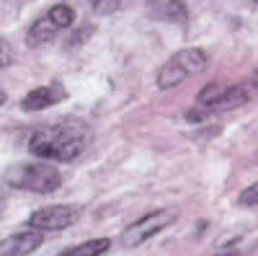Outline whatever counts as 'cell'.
I'll return each instance as SVG.
<instances>
[{"mask_svg":"<svg viewBox=\"0 0 258 256\" xmlns=\"http://www.w3.org/2000/svg\"><path fill=\"white\" fill-rule=\"evenodd\" d=\"M109 248H111V241H109V238H93V241L78 243V246H73V248H64V251L57 253V256H103Z\"/></svg>","mask_w":258,"mask_h":256,"instance_id":"obj_11","label":"cell"},{"mask_svg":"<svg viewBox=\"0 0 258 256\" xmlns=\"http://www.w3.org/2000/svg\"><path fill=\"white\" fill-rule=\"evenodd\" d=\"M178 218L176 210H155L150 215L135 220L124 233H121V246L124 248H135V246H142L145 241H150L153 236H158L160 230H165L168 225H173Z\"/></svg>","mask_w":258,"mask_h":256,"instance_id":"obj_5","label":"cell"},{"mask_svg":"<svg viewBox=\"0 0 258 256\" xmlns=\"http://www.w3.org/2000/svg\"><path fill=\"white\" fill-rule=\"evenodd\" d=\"M80 215V210L73 204H49V207H41L36 212H31L29 218V228L34 230H64L70 228Z\"/></svg>","mask_w":258,"mask_h":256,"instance_id":"obj_7","label":"cell"},{"mask_svg":"<svg viewBox=\"0 0 258 256\" xmlns=\"http://www.w3.org/2000/svg\"><path fill=\"white\" fill-rule=\"evenodd\" d=\"M96 13H114L119 8V0H88Z\"/></svg>","mask_w":258,"mask_h":256,"instance_id":"obj_13","label":"cell"},{"mask_svg":"<svg viewBox=\"0 0 258 256\" xmlns=\"http://www.w3.org/2000/svg\"><path fill=\"white\" fill-rule=\"evenodd\" d=\"M6 181L13 189L21 191H34V194H52L62 186V174L47 161H34V163H18L6 171Z\"/></svg>","mask_w":258,"mask_h":256,"instance_id":"obj_2","label":"cell"},{"mask_svg":"<svg viewBox=\"0 0 258 256\" xmlns=\"http://www.w3.org/2000/svg\"><path fill=\"white\" fill-rule=\"evenodd\" d=\"M88 127L83 122H62L47 130H39L29 140V153L34 158L57 161V163H70L83 156L88 147Z\"/></svg>","mask_w":258,"mask_h":256,"instance_id":"obj_1","label":"cell"},{"mask_svg":"<svg viewBox=\"0 0 258 256\" xmlns=\"http://www.w3.org/2000/svg\"><path fill=\"white\" fill-rule=\"evenodd\" d=\"M64 88L59 83H52V85H41V88H34L24 96V101H21V109L24 112H44L49 109V106L64 101Z\"/></svg>","mask_w":258,"mask_h":256,"instance_id":"obj_10","label":"cell"},{"mask_svg":"<svg viewBox=\"0 0 258 256\" xmlns=\"http://www.w3.org/2000/svg\"><path fill=\"white\" fill-rule=\"evenodd\" d=\"M41 243H44L41 230H34V228L18 230L13 236L0 241V256H29L36 248H41Z\"/></svg>","mask_w":258,"mask_h":256,"instance_id":"obj_8","label":"cell"},{"mask_svg":"<svg viewBox=\"0 0 258 256\" xmlns=\"http://www.w3.org/2000/svg\"><path fill=\"white\" fill-rule=\"evenodd\" d=\"M3 104H6V91L0 88V106H3Z\"/></svg>","mask_w":258,"mask_h":256,"instance_id":"obj_16","label":"cell"},{"mask_svg":"<svg viewBox=\"0 0 258 256\" xmlns=\"http://www.w3.org/2000/svg\"><path fill=\"white\" fill-rule=\"evenodd\" d=\"M238 204H240V207H258V181H255V184H250L248 189H243V191H240Z\"/></svg>","mask_w":258,"mask_h":256,"instance_id":"obj_12","label":"cell"},{"mask_svg":"<svg viewBox=\"0 0 258 256\" xmlns=\"http://www.w3.org/2000/svg\"><path fill=\"white\" fill-rule=\"evenodd\" d=\"M214 256H238V253H232V251H220V253H214Z\"/></svg>","mask_w":258,"mask_h":256,"instance_id":"obj_15","label":"cell"},{"mask_svg":"<svg viewBox=\"0 0 258 256\" xmlns=\"http://www.w3.org/2000/svg\"><path fill=\"white\" fill-rule=\"evenodd\" d=\"M253 85L250 83H240V85H230V88H220L217 96L209 98L207 104H199L194 112H188V122L194 119H204V117H212V114H220V112H230V109H238V106L248 104L253 98Z\"/></svg>","mask_w":258,"mask_h":256,"instance_id":"obj_6","label":"cell"},{"mask_svg":"<svg viewBox=\"0 0 258 256\" xmlns=\"http://www.w3.org/2000/svg\"><path fill=\"white\" fill-rule=\"evenodd\" d=\"M207 62H209L207 60V52L199 49V47H188V49L176 52L160 68V73H158V88H163V91L176 88V85H181L191 75H199L207 68Z\"/></svg>","mask_w":258,"mask_h":256,"instance_id":"obj_3","label":"cell"},{"mask_svg":"<svg viewBox=\"0 0 258 256\" xmlns=\"http://www.w3.org/2000/svg\"><path fill=\"white\" fill-rule=\"evenodd\" d=\"M147 13L155 21H165V24H188V6L183 0H147Z\"/></svg>","mask_w":258,"mask_h":256,"instance_id":"obj_9","label":"cell"},{"mask_svg":"<svg viewBox=\"0 0 258 256\" xmlns=\"http://www.w3.org/2000/svg\"><path fill=\"white\" fill-rule=\"evenodd\" d=\"M73 21H75V11H73L70 6H64V3L52 6L49 11H44V13H41L34 24L29 26V31H26V44H29V47L47 44V41H49L52 36H57L62 29L73 26Z\"/></svg>","mask_w":258,"mask_h":256,"instance_id":"obj_4","label":"cell"},{"mask_svg":"<svg viewBox=\"0 0 258 256\" xmlns=\"http://www.w3.org/2000/svg\"><path fill=\"white\" fill-rule=\"evenodd\" d=\"M8 62H11V47L6 44L3 39H0V70H3Z\"/></svg>","mask_w":258,"mask_h":256,"instance_id":"obj_14","label":"cell"},{"mask_svg":"<svg viewBox=\"0 0 258 256\" xmlns=\"http://www.w3.org/2000/svg\"><path fill=\"white\" fill-rule=\"evenodd\" d=\"M253 3H258V0H253Z\"/></svg>","mask_w":258,"mask_h":256,"instance_id":"obj_17","label":"cell"}]
</instances>
